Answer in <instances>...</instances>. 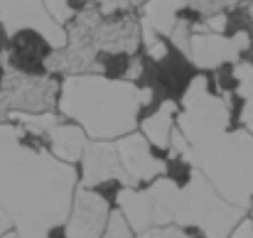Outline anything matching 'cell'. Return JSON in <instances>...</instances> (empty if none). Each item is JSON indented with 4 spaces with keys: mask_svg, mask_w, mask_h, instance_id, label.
<instances>
[{
    "mask_svg": "<svg viewBox=\"0 0 253 238\" xmlns=\"http://www.w3.org/2000/svg\"><path fill=\"white\" fill-rule=\"evenodd\" d=\"M138 20H140V40L163 37L169 40L174 32L182 10H187V2H143L138 5Z\"/></svg>",
    "mask_w": 253,
    "mask_h": 238,
    "instance_id": "cell-14",
    "label": "cell"
},
{
    "mask_svg": "<svg viewBox=\"0 0 253 238\" xmlns=\"http://www.w3.org/2000/svg\"><path fill=\"white\" fill-rule=\"evenodd\" d=\"M249 216H251V219H253V206H251V214H249Z\"/></svg>",
    "mask_w": 253,
    "mask_h": 238,
    "instance_id": "cell-27",
    "label": "cell"
},
{
    "mask_svg": "<svg viewBox=\"0 0 253 238\" xmlns=\"http://www.w3.org/2000/svg\"><path fill=\"white\" fill-rule=\"evenodd\" d=\"M101 238H135V236H133V229L128 226V221L121 216V211L113 209L111 221H108V226H106V234Z\"/></svg>",
    "mask_w": 253,
    "mask_h": 238,
    "instance_id": "cell-20",
    "label": "cell"
},
{
    "mask_svg": "<svg viewBox=\"0 0 253 238\" xmlns=\"http://www.w3.org/2000/svg\"><path fill=\"white\" fill-rule=\"evenodd\" d=\"M241 54H244V49L234 35H216V32L199 30V27L192 30L187 59L197 69L214 72V69L234 67L241 62Z\"/></svg>",
    "mask_w": 253,
    "mask_h": 238,
    "instance_id": "cell-10",
    "label": "cell"
},
{
    "mask_svg": "<svg viewBox=\"0 0 253 238\" xmlns=\"http://www.w3.org/2000/svg\"><path fill=\"white\" fill-rule=\"evenodd\" d=\"M2 59H5V52L0 49V67H2Z\"/></svg>",
    "mask_w": 253,
    "mask_h": 238,
    "instance_id": "cell-26",
    "label": "cell"
},
{
    "mask_svg": "<svg viewBox=\"0 0 253 238\" xmlns=\"http://www.w3.org/2000/svg\"><path fill=\"white\" fill-rule=\"evenodd\" d=\"M177 130L189 143V148H199L224 133L231 130V98L229 93H214L209 79L197 74L182 93Z\"/></svg>",
    "mask_w": 253,
    "mask_h": 238,
    "instance_id": "cell-5",
    "label": "cell"
},
{
    "mask_svg": "<svg viewBox=\"0 0 253 238\" xmlns=\"http://www.w3.org/2000/svg\"><path fill=\"white\" fill-rule=\"evenodd\" d=\"M108 182H121V187H126V177L121 169L116 143L91 140L84 158H82V187L96 189Z\"/></svg>",
    "mask_w": 253,
    "mask_h": 238,
    "instance_id": "cell-12",
    "label": "cell"
},
{
    "mask_svg": "<svg viewBox=\"0 0 253 238\" xmlns=\"http://www.w3.org/2000/svg\"><path fill=\"white\" fill-rule=\"evenodd\" d=\"M177 113H179V103L172 101V98H165L155 106L153 113H148L140 120V133L153 145V150L169 153L172 135H174V128H177Z\"/></svg>",
    "mask_w": 253,
    "mask_h": 238,
    "instance_id": "cell-15",
    "label": "cell"
},
{
    "mask_svg": "<svg viewBox=\"0 0 253 238\" xmlns=\"http://www.w3.org/2000/svg\"><path fill=\"white\" fill-rule=\"evenodd\" d=\"M148 192L155 201V229L177 226L184 231L194 229L204 238H229L246 219V211L229 204L199 169H194L184 184L165 174L155 179Z\"/></svg>",
    "mask_w": 253,
    "mask_h": 238,
    "instance_id": "cell-3",
    "label": "cell"
},
{
    "mask_svg": "<svg viewBox=\"0 0 253 238\" xmlns=\"http://www.w3.org/2000/svg\"><path fill=\"white\" fill-rule=\"evenodd\" d=\"M111 214L113 209L101 192L79 187L74 194L72 214L64 224V238H101L106 234Z\"/></svg>",
    "mask_w": 253,
    "mask_h": 238,
    "instance_id": "cell-9",
    "label": "cell"
},
{
    "mask_svg": "<svg viewBox=\"0 0 253 238\" xmlns=\"http://www.w3.org/2000/svg\"><path fill=\"white\" fill-rule=\"evenodd\" d=\"M44 5H47V10H49L52 20H54L57 25H62V27L72 25V22H74V17H77V15L82 12V7H84V5H72V2H57V0H47Z\"/></svg>",
    "mask_w": 253,
    "mask_h": 238,
    "instance_id": "cell-19",
    "label": "cell"
},
{
    "mask_svg": "<svg viewBox=\"0 0 253 238\" xmlns=\"http://www.w3.org/2000/svg\"><path fill=\"white\" fill-rule=\"evenodd\" d=\"M7 123H15L17 128L25 130V135H49L59 123L62 116L57 111L52 113H7Z\"/></svg>",
    "mask_w": 253,
    "mask_h": 238,
    "instance_id": "cell-18",
    "label": "cell"
},
{
    "mask_svg": "<svg viewBox=\"0 0 253 238\" xmlns=\"http://www.w3.org/2000/svg\"><path fill=\"white\" fill-rule=\"evenodd\" d=\"M116 204H118L121 216L133 229V234H145V231L155 229V201H153V194L148 192V187L145 189L121 187Z\"/></svg>",
    "mask_w": 253,
    "mask_h": 238,
    "instance_id": "cell-13",
    "label": "cell"
},
{
    "mask_svg": "<svg viewBox=\"0 0 253 238\" xmlns=\"http://www.w3.org/2000/svg\"><path fill=\"white\" fill-rule=\"evenodd\" d=\"M153 101V91L133 81L106 74L67 77L59 91V116L77 123L88 140L116 143L140 125L143 108Z\"/></svg>",
    "mask_w": 253,
    "mask_h": 238,
    "instance_id": "cell-2",
    "label": "cell"
},
{
    "mask_svg": "<svg viewBox=\"0 0 253 238\" xmlns=\"http://www.w3.org/2000/svg\"><path fill=\"white\" fill-rule=\"evenodd\" d=\"M2 238H20V236H17L15 231H10V234H5V236H2Z\"/></svg>",
    "mask_w": 253,
    "mask_h": 238,
    "instance_id": "cell-25",
    "label": "cell"
},
{
    "mask_svg": "<svg viewBox=\"0 0 253 238\" xmlns=\"http://www.w3.org/2000/svg\"><path fill=\"white\" fill-rule=\"evenodd\" d=\"M93 42L96 49L101 54H116V57H135V52L140 49L143 40H140V20L138 12H123V15H113V17H103L93 32Z\"/></svg>",
    "mask_w": 253,
    "mask_h": 238,
    "instance_id": "cell-11",
    "label": "cell"
},
{
    "mask_svg": "<svg viewBox=\"0 0 253 238\" xmlns=\"http://www.w3.org/2000/svg\"><path fill=\"white\" fill-rule=\"evenodd\" d=\"M25 138L15 123H0V209L20 238H49L72 214L79 172Z\"/></svg>",
    "mask_w": 253,
    "mask_h": 238,
    "instance_id": "cell-1",
    "label": "cell"
},
{
    "mask_svg": "<svg viewBox=\"0 0 253 238\" xmlns=\"http://www.w3.org/2000/svg\"><path fill=\"white\" fill-rule=\"evenodd\" d=\"M116 150L126 177V187H140V184L150 187L155 179L165 177L168 172V162L155 155L153 145L143 138L140 130L116 140Z\"/></svg>",
    "mask_w": 253,
    "mask_h": 238,
    "instance_id": "cell-8",
    "label": "cell"
},
{
    "mask_svg": "<svg viewBox=\"0 0 253 238\" xmlns=\"http://www.w3.org/2000/svg\"><path fill=\"white\" fill-rule=\"evenodd\" d=\"M88 135L77 125V123H59L49 135H47V148L57 159H62L64 164H79L84 158L86 148H88Z\"/></svg>",
    "mask_w": 253,
    "mask_h": 238,
    "instance_id": "cell-16",
    "label": "cell"
},
{
    "mask_svg": "<svg viewBox=\"0 0 253 238\" xmlns=\"http://www.w3.org/2000/svg\"><path fill=\"white\" fill-rule=\"evenodd\" d=\"M0 27L5 37L15 40L20 32H32L40 37L52 52L67 47L69 35L67 27L57 25L44 2L25 0V2H0Z\"/></svg>",
    "mask_w": 253,
    "mask_h": 238,
    "instance_id": "cell-7",
    "label": "cell"
},
{
    "mask_svg": "<svg viewBox=\"0 0 253 238\" xmlns=\"http://www.w3.org/2000/svg\"><path fill=\"white\" fill-rule=\"evenodd\" d=\"M236 79V93L241 98V125L253 135V62H239L231 67Z\"/></svg>",
    "mask_w": 253,
    "mask_h": 238,
    "instance_id": "cell-17",
    "label": "cell"
},
{
    "mask_svg": "<svg viewBox=\"0 0 253 238\" xmlns=\"http://www.w3.org/2000/svg\"><path fill=\"white\" fill-rule=\"evenodd\" d=\"M187 162L199 169L209 184L234 206H253V135L249 130H229L199 148H189Z\"/></svg>",
    "mask_w": 253,
    "mask_h": 238,
    "instance_id": "cell-4",
    "label": "cell"
},
{
    "mask_svg": "<svg viewBox=\"0 0 253 238\" xmlns=\"http://www.w3.org/2000/svg\"><path fill=\"white\" fill-rule=\"evenodd\" d=\"M62 81L52 74H27L2 64L0 103L7 113H52L59 106Z\"/></svg>",
    "mask_w": 253,
    "mask_h": 238,
    "instance_id": "cell-6",
    "label": "cell"
},
{
    "mask_svg": "<svg viewBox=\"0 0 253 238\" xmlns=\"http://www.w3.org/2000/svg\"><path fill=\"white\" fill-rule=\"evenodd\" d=\"M10 231H15V229H12V221H10V216L0 209V238L5 236V234H10Z\"/></svg>",
    "mask_w": 253,
    "mask_h": 238,
    "instance_id": "cell-23",
    "label": "cell"
},
{
    "mask_svg": "<svg viewBox=\"0 0 253 238\" xmlns=\"http://www.w3.org/2000/svg\"><path fill=\"white\" fill-rule=\"evenodd\" d=\"M0 123H7V108L0 103Z\"/></svg>",
    "mask_w": 253,
    "mask_h": 238,
    "instance_id": "cell-24",
    "label": "cell"
},
{
    "mask_svg": "<svg viewBox=\"0 0 253 238\" xmlns=\"http://www.w3.org/2000/svg\"><path fill=\"white\" fill-rule=\"evenodd\" d=\"M229 238H253V219L251 216H246V219L231 231Z\"/></svg>",
    "mask_w": 253,
    "mask_h": 238,
    "instance_id": "cell-22",
    "label": "cell"
},
{
    "mask_svg": "<svg viewBox=\"0 0 253 238\" xmlns=\"http://www.w3.org/2000/svg\"><path fill=\"white\" fill-rule=\"evenodd\" d=\"M135 238H194L189 231L184 229H177V226H158V229H150L145 234H138Z\"/></svg>",
    "mask_w": 253,
    "mask_h": 238,
    "instance_id": "cell-21",
    "label": "cell"
}]
</instances>
